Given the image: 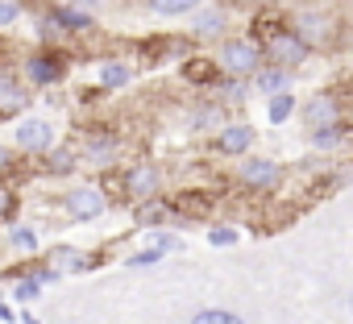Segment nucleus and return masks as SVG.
<instances>
[{
  "label": "nucleus",
  "instance_id": "23",
  "mask_svg": "<svg viewBox=\"0 0 353 324\" xmlns=\"http://www.w3.org/2000/svg\"><path fill=\"white\" fill-rule=\"evenodd\" d=\"M17 17H21V5H17V0H0V30L13 26Z\"/></svg>",
  "mask_w": 353,
  "mask_h": 324
},
{
  "label": "nucleus",
  "instance_id": "10",
  "mask_svg": "<svg viewBox=\"0 0 353 324\" xmlns=\"http://www.w3.org/2000/svg\"><path fill=\"white\" fill-rule=\"evenodd\" d=\"M112 154H117V141H112V137H96V141L83 150V158L92 162V167H108Z\"/></svg>",
  "mask_w": 353,
  "mask_h": 324
},
{
  "label": "nucleus",
  "instance_id": "30",
  "mask_svg": "<svg viewBox=\"0 0 353 324\" xmlns=\"http://www.w3.org/2000/svg\"><path fill=\"white\" fill-rule=\"evenodd\" d=\"M21 324H38V320H34V316H21Z\"/></svg>",
  "mask_w": 353,
  "mask_h": 324
},
{
  "label": "nucleus",
  "instance_id": "3",
  "mask_svg": "<svg viewBox=\"0 0 353 324\" xmlns=\"http://www.w3.org/2000/svg\"><path fill=\"white\" fill-rule=\"evenodd\" d=\"M237 179H241L245 188L270 192V188L283 179V167H279V162H270V158H245L241 167H237Z\"/></svg>",
  "mask_w": 353,
  "mask_h": 324
},
{
  "label": "nucleus",
  "instance_id": "28",
  "mask_svg": "<svg viewBox=\"0 0 353 324\" xmlns=\"http://www.w3.org/2000/svg\"><path fill=\"white\" fill-rule=\"evenodd\" d=\"M0 320H13V312H9V303L0 299Z\"/></svg>",
  "mask_w": 353,
  "mask_h": 324
},
{
  "label": "nucleus",
  "instance_id": "14",
  "mask_svg": "<svg viewBox=\"0 0 353 324\" xmlns=\"http://www.w3.org/2000/svg\"><path fill=\"white\" fill-rule=\"evenodd\" d=\"M345 141V129L341 125H320L316 133H312V145L316 150H332V145H341Z\"/></svg>",
  "mask_w": 353,
  "mask_h": 324
},
{
  "label": "nucleus",
  "instance_id": "27",
  "mask_svg": "<svg viewBox=\"0 0 353 324\" xmlns=\"http://www.w3.org/2000/svg\"><path fill=\"white\" fill-rule=\"evenodd\" d=\"M75 9H92V5H104V0H71Z\"/></svg>",
  "mask_w": 353,
  "mask_h": 324
},
{
  "label": "nucleus",
  "instance_id": "11",
  "mask_svg": "<svg viewBox=\"0 0 353 324\" xmlns=\"http://www.w3.org/2000/svg\"><path fill=\"white\" fill-rule=\"evenodd\" d=\"M258 92H266V96L287 92V71H283V67H266V71H258Z\"/></svg>",
  "mask_w": 353,
  "mask_h": 324
},
{
  "label": "nucleus",
  "instance_id": "20",
  "mask_svg": "<svg viewBox=\"0 0 353 324\" xmlns=\"http://www.w3.org/2000/svg\"><path fill=\"white\" fill-rule=\"evenodd\" d=\"M324 30H328V21H324V17H312V13H307V17H299V38H303V42H307V38H312V42H316V38H324Z\"/></svg>",
  "mask_w": 353,
  "mask_h": 324
},
{
  "label": "nucleus",
  "instance_id": "6",
  "mask_svg": "<svg viewBox=\"0 0 353 324\" xmlns=\"http://www.w3.org/2000/svg\"><path fill=\"white\" fill-rule=\"evenodd\" d=\"M125 188H129V196L141 204V200H154L158 196V171L150 167V162H137V167L129 171V179H125Z\"/></svg>",
  "mask_w": 353,
  "mask_h": 324
},
{
  "label": "nucleus",
  "instance_id": "29",
  "mask_svg": "<svg viewBox=\"0 0 353 324\" xmlns=\"http://www.w3.org/2000/svg\"><path fill=\"white\" fill-rule=\"evenodd\" d=\"M5 167H9V150H5V145H0V171H5Z\"/></svg>",
  "mask_w": 353,
  "mask_h": 324
},
{
  "label": "nucleus",
  "instance_id": "31",
  "mask_svg": "<svg viewBox=\"0 0 353 324\" xmlns=\"http://www.w3.org/2000/svg\"><path fill=\"white\" fill-rule=\"evenodd\" d=\"M349 303H353V299H349Z\"/></svg>",
  "mask_w": 353,
  "mask_h": 324
},
{
  "label": "nucleus",
  "instance_id": "12",
  "mask_svg": "<svg viewBox=\"0 0 353 324\" xmlns=\"http://www.w3.org/2000/svg\"><path fill=\"white\" fill-rule=\"evenodd\" d=\"M266 112H270V121H274V125H283V121L295 112V96H291V92H274V96H270V104H266Z\"/></svg>",
  "mask_w": 353,
  "mask_h": 324
},
{
  "label": "nucleus",
  "instance_id": "9",
  "mask_svg": "<svg viewBox=\"0 0 353 324\" xmlns=\"http://www.w3.org/2000/svg\"><path fill=\"white\" fill-rule=\"evenodd\" d=\"M254 145V129L250 125H225L221 129V150L225 154H245Z\"/></svg>",
  "mask_w": 353,
  "mask_h": 324
},
{
  "label": "nucleus",
  "instance_id": "25",
  "mask_svg": "<svg viewBox=\"0 0 353 324\" xmlns=\"http://www.w3.org/2000/svg\"><path fill=\"white\" fill-rule=\"evenodd\" d=\"M208 241H212V245H233V241H237V229H212Z\"/></svg>",
  "mask_w": 353,
  "mask_h": 324
},
{
  "label": "nucleus",
  "instance_id": "7",
  "mask_svg": "<svg viewBox=\"0 0 353 324\" xmlns=\"http://www.w3.org/2000/svg\"><path fill=\"white\" fill-rule=\"evenodd\" d=\"M303 121L316 125V129H320V125H336V96H328V92H324V96H312V100L303 104Z\"/></svg>",
  "mask_w": 353,
  "mask_h": 324
},
{
  "label": "nucleus",
  "instance_id": "4",
  "mask_svg": "<svg viewBox=\"0 0 353 324\" xmlns=\"http://www.w3.org/2000/svg\"><path fill=\"white\" fill-rule=\"evenodd\" d=\"M100 212H104V192L100 188H75L67 196V216L71 221H92Z\"/></svg>",
  "mask_w": 353,
  "mask_h": 324
},
{
  "label": "nucleus",
  "instance_id": "15",
  "mask_svg": "<svg viewBox=\"0 0 353 324\" xmlns=\"http://www.w3.org/2000/svg\"><path fill=\"white\" fill-rule=\"evenodd\" d=\"M221 26H225V13H216V9H208V13L196 17V34H200V38H216Z\"/></svg>",
  "mask_w": 353,
  "mask_h": 324
},
{
  "label": "nucleus",
  "instance_id": "21",
  "mask_svg": "<svg viewBox=\"0 0 353 324\" xmlns=\"http://www.w3.org/2000/svg\"><path fill=\"white\" fill-rule=\"evenodd\" d=\"M162 212H166V204H158V200H141V204H137V221H141V225L162 221Z\"/></svg>",
  "mask_w": 353,
  "mask_h": 324
},
{
  "label": "nucleus",
  "instance_id": "17",
  "mask_svg": "<svg viewBox=\"0 0 353 324\" xmlns=\"http://www.w3.org/2000/svg\"><path fill=\"white\" fill-rule=\"evenodd\" d=\"M200 0H150L154 13H166V17H179V13H192Z\"/></svg>",
  "mask_w": 353,
  "mask_h": 324
},
{
  "label": "nucleus",
  "instance_id": "8",
  "mask_svg": "<svg viewBox=\"0 0 353 324\" xmlns=\"http://www.w3.org/2000/svg\"><path fill=\"white\" fill-rule=\"evenodd\" d=\"M26 71H30L34 83H54V79H63V63H59L54 54H34Z\"/></svg>",
  "mask_w": 353,
  "mask_h": 324
},
{
  "label": "nucleus",
  "instance_id": "22",
  "mask_svg": "<svg viewBox=\"0 0 353 324\" xmlns=\"http://www.w3.org/2000/svg\"><path fill=\"white\" fill-rule=\"evenodd\" d=\"M38 295H42V279H21V283H17V299L30 303V299H38Z\"/></svg>",
  "mask_w": 353,
  "mask_h": 324
},
{
  "label": "nucleus",
  "instance_id": "13",
  "mask_svg": "<svg viewBox=\"0 0 353 324\" xmlns=\"http://www.w3.org/2000/svg\"><path fill=\"white\" fill-rule=\"evenodd\" d=\"M26 104V92L13 79H0V112H17Z\"/></svg>",
  "mask_w": 353,
  "mask_h": 324
},
{
  "label": "nucleus",
  "instance_id": "26",
  "mask_svg": "<svg viewBox=\"0 0 353 324\" xmlns=\"http://www.w3.org/2000/svg\"><path fill=\"white\" fill-rule=\"evenodd\" d=\"M9 208H13V196H9V192H5V188H0V216H5V212H9Z\"/></svg>",
  "mask_w": 353,
  "mask_h": 324
},
{
  "label": "nucleus",
  "instance_id": "24",
  "mask_svg": "<svg viewBox=\"0 0 353 324\" xmlns=\"http://www.w3.org/2000/svg\"><path fill=\"white\" fill-rule=\"evenodd\" d=\"M13 245H17V250H38V237H34L30 229L17 225V229H13Z\"/></svg>",
  "mask_w": 353,
  "mask_h": 324
},
{
  "label": "nucleus",
  "instance_id": "18",
  "mask_svg": "<svg viewBox=\"0 0 353 324\" xmlns=\"http://www.w3.org/2000/svg\"><path fill=\"white\" fill-rule=\"evenodd\" d=\"M54 262H59V270H88V266H92V258L79 254V250H59Z\"/></svg>",
  "mask_w": 353,
  "mask_h": 324
},
{
  "label": "nucleus",
  "instance_id": "2",
  "mask_svg": "<svg viewBox=\"0 0 353 324\" xmlns=\"http://www.w3.org/2000/svg\"><path fill=\"white\" fill-rule=\"evenodd\" d=\"M258 63H262V54H258V46H254V42H245V38L225 42V50H221V67H225L229 75H254V71H258Z\"/></svg>",
  "mask_w": 353,
  "mask_h": 324
},
{
  "label": "nucleus",
  "instance_id": "1",
  "mask_svg": "<svg viewBox=\"0 0 353 324\" xmlns=\"http://www.w3.org/2000/svg\"><path fill=\"white\" fill-rule=\"evenodd\" d=\"M266 54H270V63H279L283 71H291V67L303 63L307 42H303L295 30H274V34H266Z\"/></svg>",
  "mask_w": 353,
  "mask_h": 324
},
{
  "label": "nucleus",
  "instance_id": "19",
  "mask_svg": "<svg viewBox=\"0 0 353 324\" xmlns=\"http://www.w3.org/2000/svg\"><path fill=\"white\" fill-rule=\"evenodd\" d=\"M192 324H245L241 316H233V312H221V307H208V312H200V316H192Z\"/></svg>",
  "mask_w": 353,
  "mask_h": 324
},
{
  "label": "nucleus",
  "instance_id": "5",
  "mask_svg": "<svg viewBox=\"0 0 353 324\" xmlns=\"http://www.w3.org/2000/svg\"><path fill=\"white\" fill-rule=\"evenodd\" d=\"M50 141H54V129H50V121H38V117H30V121H21V125H17V145H21V150H30V154H42V150H50Z\"/></svg>",
  "mask_w": 353,
  "mask_h": 324
},
{
  "label": "nucleus",
  "instance_id": "16",
  "mask_svg": "<svg viewBox=\"0 0 353 324\" xmlns=\"http://www.w3.org/2000/svg\"><path fill=\"white\" fill-rule=\"evenodd\" d=\"M125 83H129V67H121V63L100 67V88H125Z\"/></svg>",
  "mask_w": 353,
  "mask_h": 324
}]
</instances>
